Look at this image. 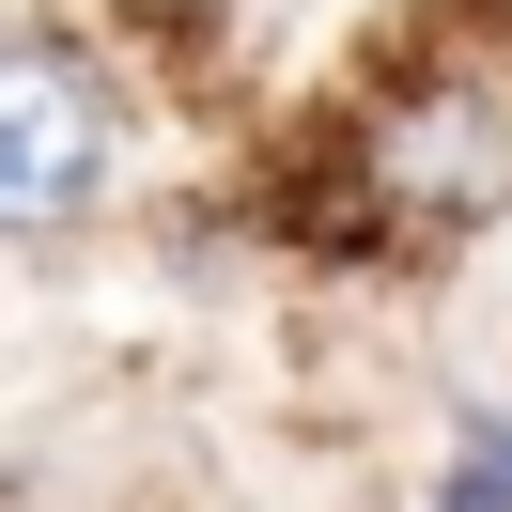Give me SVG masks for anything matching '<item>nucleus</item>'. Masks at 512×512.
<instances>
[{"label":"nucleus","instance_id":"nucleus-1","mask_svg":"<svg viewBox=\"0 0 512 512\" xmlns=\"http://www.w3.org/2000/svg\"><path fill=\"white\" fill-rule=\"evenodd\" d=\"M125 171V94L63 47H0V233H78Z\"/></svg>","mask_w":512,"mask_h":512},{"label":"nucleus","instance_id":"nucleus-2","mask_svg":"<svg viewBox=\"0 0 512 512\" xmlns=\"http://www.w3.org/2000/svg\"><path fill=\"white\" fill-rule=\"evenodd\" d=\"M357 171H373L388 218L466 233V218H497V202H512V109L466 94V78H450V94H388L373 140H357Z\"/></svg>","mask_w":512,"mask_h":512},{"label":"nucleus","instance_id":"nucleus-3","mask_svg":"<svg viewBox=\"0 0 512 512\" xmlns=\"http://www.w3.org/2000/svg\"><path fill=\"white\" fill-rule=\"evenodd\" d=\"M435 512H512V419H466L435 450Z\"/></svg>","mask_w":512,"mask_h":512}]
</instances>
